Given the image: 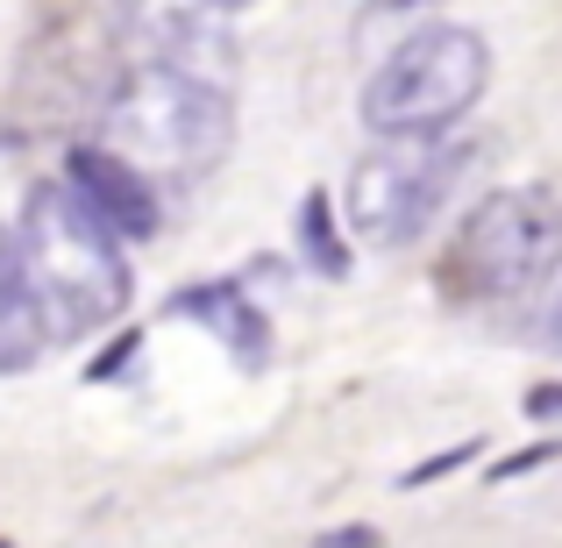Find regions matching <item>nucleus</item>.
<instances>
[{"label": "nucleus", "instance_id": "f257e3e1", "mask_svg": "<svg viewBox=\"0 0 562 548\" xmlns=\"http://www.w3.org/2000/svg\"><path fill=\"white\" fill-rule=\"evenodd\" d=\"M22 264H29V286L43 300V321L50 335H93L108 321H122L128 306V257H122V235L79 200V186H36L22 206Z\"/></svg>", "mask_w": 562, "mask_h": 548}, {"label": "nucleus", "instance_id": "f03ea898", "mask_svg": "<svg viewBox=\"0 0 562 548\" xmlns=\"http://www.w3.org/2000/svg\"><path fill=\"white\" fill-rule=\"evenodd\" d=\"M562 271V200L549 186H506L456 228L449 292L477 306H520Z\"/></svg>", "mask_w": 562, "mask_h": 548}, {"label": "nucleus", "instance_id": "7ed1b4c3", "mask_svg": "<svg viewBox=\"0 0 562 548\" xmlns=\"http://www.w3.org/2000/svg\"><path fill=\"white\" fill-rule=\"evenodd\" d=\"M108 143L136 165H157L171 179H200L228 157L235 108L221 86H206L186 65H143L108 108Z\"/></svg>", "mask_w": 562, "mask_h": 548}, {"label": "nucleus", "instance_id": "20e7f679", "mask_svg": "<svg viewBox=\"0 0 562 548\" xmlns=\"http://www.w3.org/2000/svg\"><path fill=\"white\" fill-rule=\"evenodd\" d=\"M484 79H492V51L477 29L435 22L406 36L363 86V128L371 136H441L477 108Z\"/></svg>", "mask_w": 562, "mask_h": 548}, {"label": "nucleus", "instance_id": "39448f33", "mask_svg": "<svg viewBox=\"0 0 562 548\" xmlns=\"http://www.w3.org/2000/svg\"><path fill=\"white\" fill-rule=\"evenodd\" d=\"M470 150L441 136H378L371 157H357L349 171V228L371 249H406L427 235V221L441 214V200L463 179Z\"/></svg>", "mask_w": 562, "mask_h": 548}, {"label": "nucleus", "instance_id": "423d86ee", "mask_svg": "<svg viewBox=\"0 0 562 548\" xmlns=\"http://www.w3.org/2000/svg\"><path fill=\"white\" fill-rule=\"evenodd\" d=\"M65 179L79 186V200L93 206L100 221H108L114 235H128V243H143V235H157V186L143 179V165L136 157H122L108 143V150H100V143H86V150H71V165H65Z\"/></svg>", "mask_w": 562, "mask_h": 548}, {"label": "nucleus", "instance_id": "0eeeda50", "mask_svg": "<svg viewBox=\"0 0 562 548\" xmlns=\"http://www.w3.org/2000/svg\"><path fill=\"white\" fill-rule=\"evenodd\" d=\"M171 314H179V321H200V328L214 335V343L228 349L243 370H263V364H271V321H263V306L243 292V278L186 286L179 300H171Z\"/></svg>", "mask_w": 562, "mask_h": 548}, {"label": "nucleus", "instance_id": "6e6552de", "mask_svg": "<svg viewBox=\"0 0 562 548\" xmlns=\"http://www.w3.org/2000/svg\"><path fill=\"white\" fill-rule=\"evenodd\" d=\"M50 343V321H43V300L29 286V264H22V243L0 228V378L29 370Z\"/></svg>", "mask_w": 562, "mask_h": 548}, {"label": "nucleus", "instance_id": "1a4fd4ad", "mask_svg": "<svg viewBox=\"0 0 562 548\" xmlns=\"http://www.w3.org/2000/svg\"><path fill=\"white\" fill-rule=\"evenodd\" d=\"M300 249L321 278H349V243H342V228H335L328 192H306L300 200Z\"/></svg>", "mask_w": 562, "mask_h": 548}, {"label": "nucleus", "instance_id": "9d476101", "mask_svg": "<svg viewBox=\"0 0 562 548\" xmlns=\"http://www.w3.org/2000/svg\"><path fill=\"white\" fill-rule=\"evenodd\" d=\"M477 449H484V435L456 441V449H441V456H427V463H413V470H406V484L420 492V484H435V478H456V470H470V463H477Z\"/></svg>", "mask_w": 562, "mask_h": 548}, {"label": "nucleus", "instance_id": "9b49d317", "mask_svg": "<svg viewBox=\"0 0 562 548\" xmlns=\"http://www.w3.org/2000/svg\"><path fill=\"white\" fill-rule=\"evenodd\" d=\"M555 456H562V435H555V441H535V449H520V456H506V463L492 470V484H506V478H527V470L555 463Z\"/></svg>", "mask_w": 562, "mask_h": 548}, {"label": "nucleus", "instance_id": "f8f14e48", "mask_svg": "<svg viewBox=\"0 0 562 548\" xmlns=\"http://www.w3.org/2000/svg\"><path fill=\"white\" fill-rule=\"evenodd\" d=\"M527 421H555L562 427V384H535V392H527Z\"/></svg>", "mask_w": 562, "mask_h": 548}, {"label": "nucleus", "instance_id": "ddd939ff", "mask_svg": "<svg viewBox=\"0 0 562 548\" xmlns=\"http://www.w3.org/2000/svg\"><path fill=\"white\" fill-rule=\"evenodd\" d=\"M328 541H342V548H371V541H378V527H335Z\"/></svg>", "mask_w": 562, "mask_h": 548}, {"label": "nucleus", "instance_id": "4468645a", "mask_svg": "<svg viewBox=\"0 0 562 548\" xmlns=\"http://www.w3.org/2000/svg\"><path fill=\"white\" fill-rule=\"evenodd\" d=\"M549 343L562 349V286H555V300H549Z\"/></svg>", "mask_w": 562, "mask_h": 548}, {"label": "nucleus", "instance_id": "2eb2a0df", "mask_svg": "<svg viewBox=\"0 0 562 548\" xmlns=\"http://www.w3.org/2000/svg\"><path fill=\"white\" fill-rule=\"evenodd\" d=\"M206 8H221V14H235V8H249V0H206Z\"/></svg>", "mask_w": 562, "mask_h": 548}]
</instances>
